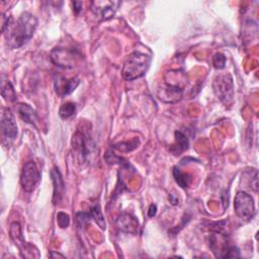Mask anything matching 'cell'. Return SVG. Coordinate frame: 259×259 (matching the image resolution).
Returning <instances> with one entry per match:
<instances>
[{
  "mask_svg": "<svg viewBox=\"0 0 259 259\" xmlns=\"http://www.w3.org/2000/svg\"><path fill=\"white\" fill-rule=\"evenodd\" d=\"M37 26L36 17L29 13H21L16 20L11 16L2 15V33L10 49H18L26 44L33 35Z\"/></svg>",
  "mask_w": 259,
  "mask_h": 259,
  "instance_id": "1",
  "label": "cell"
},
{
  "mask_svg": "<svg viewBox=\"0 0 259 259\" xmlns=\"http://www.w3.org/2000/svg\"><path fill=\"white\" fill-rule=\"evenodd\" d=\"M151 64V57L141 52L132 53L123 63L121 76L124 80L133 81L143 77Z\"/></svg>",
  "mask_w": 259,
  "mask_h": 259,
  "instance_id": "2",
  "label": "cell"
},
{
  "mask_svg": "<svg viewBox=\"0 0 259 259\" xmlns=\"http://www.w3.org/2000/svg\"><path fill=\"white\" fill-rule=\"evenodd\" d=\"M72 150L76 161L79 164L87 165L91 158L94 149V143L82 132L77 131L72 137Z\"/></svg>",
  "mask_w": 259,
  "mask_h": 259,
  "instance_id": "3",
  "label": "cell"
},
{
  "mask_svg": "<svg viewBox=\"0 0 259 259\" xmlns=\"http://www.w3.org/2000/svg\"><path fill=\"white\" fill-rule=\"evenodd\" d=\"M213 93L217 98L224 103L229 105L234 99V82L230 74L218 75L212 82Z\"/></svg>",
  "mask_w": 259,
  "mask_h": 259,
  "instance_id": "4",
  "label": "cell"
},
{
  "mask_svg": "<svg viewBox=\"0 0 259 259\" xmlns=\"http://www.w3.org/2000/svg\"><path fill=\"white\" fill-rule=\"evenodd\" d=\"M234 210L237 217L242 221H251L256 212L253 197L246 191H238L234 199Z\"/></svg>",
  "mask_w": 259,
  "mask_h": 259,
  "instance_id": "5",
  "label": "cell"
},
{
  "mask_svg": "<svg viewBox=\"0 0 259 259\" xmlns=\"http://www.w3.org/2000/svg\"><path fill=\"white\" fill-rule=\"evenodd\" d=\"M209 247L214 256L219 258H233L240 256L238 248L230 245L226 235L217 231L210 236Z\"/></svg>",
  "mask_w": 259,
  "mask_h": 259,
  "instance_id": "6",
  "label": "cell"
},
{
  "mask_svg": "<svg viewBox=\"0 0 259 259\" xmlns=\"http://www.w3.org/2000/svg\"><path fill=\"white\" fill-rule=\"evenodd\" d=\"M2 142L5 145L12 143L17 137V124L13 113L8 108H2L0 118Z\"/></svg>",
  "mask_w": 259,
  "mask_h": 259,
  "instance_id": "7",
  "label": "cell"
},
{
  "mask_svg": "<svg viewBox=\"0 0 259 259\" xmlns=\"http://www.w3.org/2000/svg\"><path fill=\"white\" fill-rule=\"evenodd\" d=\"M79 54L77 52L65 49V48H55L51 52L52 62L59 68L70 70L73 69L77 63Z\"/></svg>",
  "mask_w": 259,
  "mask_h": 259,
  "instance_id": "8",
  "label": "cell"
},
{
  "mask_svg": "<svg viewBox=\"0 0 259 259\" xmlns=\"http://www.w3.org/2000/svg\"><path fill=\"white\" fill-rule=\"evenodd\" d=\"M40 179V173L33 161L26 162L21 171L20 184L25 192H32Z\"/></svg>",
  "mask_w": 259,
  "mask_h": 259,
  "instance_id": "9",
  "label": "cell"
},
{
  "mask_svg": "<svg viewBox=\"0 0 259 259\" xmlns=\"http://www.w3.org/2000/svg\"><path fill=\"white\" fill-rule=\"evenodd\" d=\"M9 234H10V238L11 240L14 242L15 246H17L20 250V253L22 255V257H26V258H32V257H38L36 254H33V252L38 253L37 250L32 251L33 249H36L34 246L28 244L25 242L22 232H21V227L19 225V223L14 222L10 225V230H9Z\"/></svg>",
  "mask_w": 259,
  "mask_h": 259,
  "instance_id": "10",
  "label": "cell"
},
{
  "mask_svg": "<svg viewBox=\"0 0 259 259\" xmlns=\"http://www.w3.org/2000/svg\"><path fill=\"white\" fill-rule=\"evenodd\" d=\"M120 2L108 0H96L90 2V10L100 20H107L114 16Z\"/></svg>",
  "mask_w": 259,
  "mask_h": 259,
  "instance_id": "11",
  "label": "cell"
},
{
  "mask_svg": "<svg viewBox=\"0 0 259 259\" xmlns=\"http://www.w3.org/2000/svg\"><path fill=\"white\" fill-rule=\"evenodd\" d=\"M80 84L79 77H72V78H65L63 76H57L54 80L55 91L60 96H66L72 93Z\"/></svg>",
  "mask_w": 259,
  "mask_h": 259,
  "instance_id": "12",
  "label": "cell"
},
{
  "mask_svg": "<svg viewBox=\"0 0 259 259\" xmlns=\"http://www.w3.org/2000/svg\"><path fill=\"white\" fill-rule=\"evenodd\" d=\"M51 178L53 182V202L54 204H59L64 196L65 183L58 167L55 166L51 170Z\"/></svg>",
  "mask_w": 259,
  "mask_h": 259,
  "instance_id": "13",
  "label": "cell"
},
{
  "mask_svg": "<svg viewBox=\"0 0 259 259\" xmlns=\"http://www.w3.org/2000/svg\"><path fill=\"white\" fill-rule=\"evenodd\" d=\"M116 227L124 233L137 234L140 228L139 221L131 213H122L116 220Z\"/></svg>",
  "mask_w": 259,
  "mask_h": 259,
  "instance_id": "14",
  "label": "cell"
},
{
  "mask_svg": "<svg viewBox=\"0 0 259 259\" xmlns=\"http://www.w3.org/2000/svg\"><path fill=\"white\" fill-rule=\"evenodd\" d=\"M165 84L176 87L184 90V87L187 85L186 74L182 70H171L167 72L164 76Z\"/></svg>",
  "mask_w": 259,
  "mask_h": 259,
  "instance_id": "15",
  "label": "cell"
},
{
  "mask_svg": "<svg viewBox=\"0 0 259 259\" xmlns=\"http://www.w3.org/2000/svg\"><path fill=\"white\" fill-rule=\"evenodd\" d=\"M183 94V90L176 88V87H172L169 85H164L163 87L158 89V98L164 102H168V103H173V102H177L181 99Z\"/></svg>",
  "mask_w": 259,
  "mask_h": 259,
  "instance_id": "16",
  "label": "cell"
},
{
  "mask_svg": "<svg viewBox=\"0 0 259 259\" xmlns=\"http://www.w3.org/2000/svg\"><path fill=\"white\" fill-rule=\"evenodd\" d=\"M15 109L16 112L18 114V116L25 122L32 124V125H36L37 122V114L35 112V110L28 104L26 103H18L15 105Z\"/></svg>",
  "mask_w": 259,
  "mask_h": 259,
  "instance_id": "17",
  "label": "cell"
},
{
  "mask_svg": "<svg viewBox=\"0 0 259 259\" xmlns=\"http://www.w3.org/2000/svg\"><path fill=\"white\" fill-rule=\"evenodd\" d=\"M90 217L91 219L97 224V226L102 229V230H105L106 229V223H105V220H104V217H103V213L101 211V208H100V204L99 203H96L94 204L90 211Z\"/></svg>",
  "mask_w": 259,
  "mask_h": 259,
  "instance_id": "18",
  "label": "cell"
},
{
  "mask_svg": "<svg viewBox=\"0 0 259 259\" xmlns=\"http://www.w3.org/2000/svg\"><path fill=\"white\" fill-rule=\"evenodd\" d=\"M175 142L176 144L173 145L172 148H176V155H179L182 151H185L188 149L189 146V141L187 139V137L180 131H176L175 132Z\"/></svg>",
  "mask_w": 259,
  "mask_h": 259,
  "instance_id": "19",
  "label": "cell"
},
{
  "mask_svg": "<svg viewBox=\"0 0 259 259\" xmlns=\"http://www.w3.org/2000/svg\"><path fill=\"white\" fill-rule=\"evenodd\" d=\"M1 94H2V97L8 101V102H13L16 100V93H15V90L11 84L10 81L6 80V81H3L2 82V85H1Z\"/></svg>",
  "mask_w": 259,
  "mask_h": 259,
  "instance_id": "20",
  "label": "cell"
},
{
  "mask_svg": "<svg viewBox=\"0 0 259 259\" xmlns=\"http://www.w3.org/2000/svg\"><path fill=\"white\" fill-rule=\"evenodd\" d=\"M173 175H174V179L176 181V183L182 187V188H187L190 185L191 182V176L188 173H184L181 172L178 168H174L173 169Z\"/></svg>",
  "mask_w": 259,
  "mask_h": 259,
  "instance_id": "21",
  "label": "cell"
},
{
  "mask_svg": "<svg viewBox=\"0 0 259 259\" xmlns=\"http://www.w3.org/2000/svg\"><path fill=\"white\" fill-rule=\"evenodd\" d=\"M76 112V104L73 102L64 103L59 109V115L63 119H68L72 117Z\"/></svg>",
  "mask_w": 259,
  "mask_h": 259,
  "instance_id": "22",
  "label": "cell"
},
{
  "mask_svg": "<svg viewBox=\"0 0 259 259\" xmlns=\"http://www.w3.org/2000/svg\"><path fill=\"white\" fill-rule=\"evenodd\" d=\"M138 145H139V141L137 139H135V140H132L131 142L116 144L113 146V149H115L119 152H122V153H127V152H131L134 149H136L138 147Z\"/></svg>",
  "mask_w": 259,
  "mask_h": 259,
  "instance_id": "23",
  "label": "cell"
},
{
  "mask_svg": "<svg viewBox=\"0 0 259 259\" xmlns=\"http://www.w3.org/2000/svg\"><path fill=\"white\" fill-rule=\"evenodd\" d=\"M57 223L61 229H66L70 225V217L64 211H59L57 214Z\"/></svg>",
  "mask_w": 259,
  "mask_h": 259,
  "instance_id": "24",
  "label": "cell"
},
{
  "mask_svg": "<svg viewBox=\"0 0 259 259\" xmlns=\"http://www.w3.org/2000/svg\"><path fill=\"white\" fill-rule=\"evenodd\" d=\"M212 64L215 69H223L226 65V57L222 53H217L212 58Z\"/></svg>",
  "mask_w": 259,
  "mask_h": 259,
  "instance_id": "25",
  "label": "cell"
},
{
  "mask_svg": "<svg viewBox=\"0 0 259 259\" xmlns=\"http://www.w3.org/2000/svg\"><path fill=\"white\" fill-rule=\"evenodd\" d=\"M73 9L76 14H78L82 10V2L81 1H74L73 2Z\"/></svg>",
  "mask_w": 259,
  "mask_h": 259,
  "instance_id": "26",
  "label": "cell"
},
{
  "mask_svg": "<svg viewBox=\"0 0 259 259\" xmlns=\"http://www.w3.org/2000/svg\"><path fill=\"white\" fill-rule=\"evenodd\" d=\"M156 212H157V206H156V204H151L150 207H149V210H148V215H149L150 218H152V217H154V215L156 214Z\"/></svg>",
  "mask_w": 259,
  "mask_h": 259,
  "instance_id": "27",
  "label": "cell"
},
{
  "mask_svg": "<svg viewBox=\"0 0 259 259\" xmlns=\"http://www.w3.org/2000/svg\"><path fill=\"white\" fill-rule=\"evenodd\" d=\"M169 200H170V202H171L172 204H177V203H178V198H176V197L174 196V194H170Z\"/></svg>",
  "mask_w": 259,
  "mask_h": 259,
  "instance_id": "28",
  "label": "cell"
}]
</instances>
